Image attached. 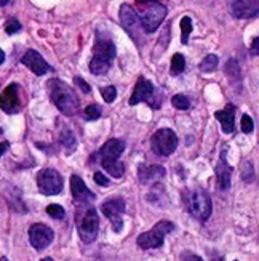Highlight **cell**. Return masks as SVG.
Instances as JSON below:
<instances>
[{"instance_id": "1", "label": "cell", "mask_w": 259, "mask_h": 261, "mask_svg": "<svg viewBox=\"0 0 259 261\" xmlns=\"http://www.w3.org/2000/svg\"><path fill=\"white\" fill-rule=\"evenodd\" d=\"M117 55L116 45L104 32H96V40L93 45V56L90 60V71L95 75H104L112 66Z\"/></svg>"}, {"instance_id": "2", "label": "cell", "mask_w": 259, "mask_h": 261, "mask_svg": "<svg viewBox=\"0 0 259 261\" xmlns=\"http://www.w3.org/2000/svg\"><path fill=\"white\" fill-rule=\"evenodd\" d=\"M48 93L53 105L60 109L61 114L71 117L78 112V98L74 93V90L60 79H50L48 81Z\"/></svg>"}, {"instance_id": "3", "label": "cell", "mask_w": 259, "mask_h": 261, "mask_svg": "<svg viewBox=\"0 0 259 261\" xmlns=\"http://www.w3.org/2000/svg\"><path fill=\"white\" fill-rule=\"evenodd\" d=\"M136 16L139 18L141 28L146 34H152L159 29L165 19L168 10L159 2H136Z\"/></svg>"}, {"instance_id": "4", "label": "cell", "mask_w": 259, "mask_h": 261, "mask_svg": "<svg viewBox=\"0 0 259 261\" xmlns=\"http://www.w3.org/2000/svg\"><path fill=\"white\" fill-rule=\"evenodd\" d=\"M184 205L187 212L192 215V217L198 221H207L211 215L213 205H211V199L207 194L205 189L202 188H192L184 191Z\"/></svg>"}, {"instance_id": "5", "label": "cell", "mask_w": 259, "mask_h": 261, "mask_svg": "<svg viewBox=\"0 0 259 261\" xmlns=\"http://www.w3.org/2000/svg\"><path fill=\"white\" fill-rule=\"evenodd\" d=\"M75 224L77 231L80 236V241L85 244H92L99 231V218H98V210L93 207H78L75 213Z\"/></svg>"}, {"instance_id": "6", "label": "cell", "mask_w": 259, "mask_h": 261, "mask_svg": "<svg viewBox=\"0 0 259 261\" xmlns=\"http://www.w3.org/2000/svg\"><path fill=\"white\" fill-rule=\"evenodd\" d=\"M128 103L130 106H136L139 103H149L152 109H159L160 105L163 103V96H157V90L154 84L148 81L146 77L139 75Z\"/></svg>"}, {"instance_id": "7", "label": "cell", "mask_w": 259, "mask_h": 261, "mask_svg": "<svg viewBox=\"0 0 259 261\" xmlns=\"http://www.w3.org/2000/svg\"><path fill=\"white\" fill-rule=\"evenodd\" d=\"M173 231H175V224L171 221L162 220L159 223H155V226L151 231L139 234V237L136 239V244H138L139 248H142V250H152V248H159V247L163 245L165 236L173 232Z\"/></svg>"}, {"instance_id": "8", "label": "cell", "mask_w": 259, "mask_h": 261, "mask_svg": "<svg viewBox=\"0 0 259 261\" xmlns=\"http://www.w3.org/2000/svg\"><path fill=\"white\" fill-rule=\"evenodd\" d=\"M151 147L157 155L168 157L178 147V136L171 128H159L151 138Z\"/></svg>"}, {"instance_id": "9", "label": "cell", "mask_w": 259, "mask_h": 261, "mask_svg": "<svg viewBox=\"0 0 259 261\" xmlns=\"http://www.w3.org/2000/svg\"><path fill=\"white\" fill-rule=\"evenodd\" d=\"M63 176L54 168H42L37 173V186L43 196H56L63 191Z\"/></svg>"}, {"instance_id": "10", "label": "cell", "mask_w": 259, "mask_h": 261, "mask_svg": "<svg viewBox=\"0 0 259 261\" xmlns=\"http://www.w3.org/2000/svg\"><path fill=\"white\" fill-rule=\"evenodd\" d=\"M120 22L134 43H138V45L142 43V28H141L139 18L134 13L133 7H130L128 4H123L120 7Z\"/></svg>"}, {"instance_id": "11", "label": "cell", "mask_w": 259, "mask_h": 261, "mask_svg": "<svg viewBox=\"0 0 259 261\" xmlns=\"http://www.w3.org/2000/svg\"><path fill=\"white\" fill-rule=\"evenodd\" d=\"M125 207H127L125 200L122 197H114L101 203V212H103V215L107 220H110L114 232H120L123 229L122 213H125Z\"/></svg>"}, {"instance_id": "12", "label": "cell", "mask_w": 259, "mask_h": 261, "mask_svg": "<svg viewBox=\"0 0 259 261\" xmlns=\"http://www.w3.org/2000/svg\"><path fill=\"white\" fill-rule=\"evenodd\" d=\"M53 239H54V232L47 224L36 223L29 228V242L39 252L47 248L53 242Z\"/></svg>"}, {"instance_id": "13", "label": "cell", "mask_w": 259, "mask_h": 261, "mask_svg": "<svg viewBox=\"0 0 259 261\" xmlns=\"http://www.w3.org/2000/svg\"><path fill=\"white\" fill-rule=\"evenodd\" d=\"M0 109L7 112V114H16V112H19L21 99H19V85L16 82L10 84L0 93Z\"/></svg>"}, {"instance_id": "14", "label": "cell", "mask_w": 259, "mask_h": 261, "mask_svg": "<svg viewBox=\"0 0 259 261\" xmlns=\"http://www.w3.org/2000/svg\"><path fill=\"white\" fill-rule=\"evenodd\" d=\"M21 63L26 67H29L36 75H45L47 72L51 71V66L43 60V56L37 50H32V48L22 55Z\"/></svg>"}, {"instance_id": "15", "label": "cell", "mask_w": 259, "mask_h": 261, "mask_svg": "<svg viewBox=\"0 0 259 261\" xmlns=\"http://www.w3.org/2000/svg\"><path fill=\"white\" fill-rule=\"evenodd\" d=\"M71 192L77 207H85V203L95 200V194L87 188L85 181L78 175L71 176Z\"/></svg>"}, {"instance_id": "16", "label": "cell", "mask_w": 259, "mask_h": 261, "mask_svg": "<svg viewBox=\"0 0 259 261\" xmlns=\"http://www.w3.org/2000/svg\"><path fill=\"white\" fill-rule=\"evenodd\" d=\"M125 151V143L119 138H110L96 152L99 161H119V157Z\"/></svg>"}, {"instance_id": "17", "label": "cell", "mask_w": 259, "mask_h": 261, "mask_svg": "<svg viewBox=\"0 0 259 261\" xmlns=\"http://www.w3.org/2000/svg\"><path fill=\"white\" fill-rule=\"evenodd\" d=\"M166 170L162 165H148V164H141L138 167V178L142 185H152L155 181H160L165 178Z\"/></svg>"}, {"instance_id": "18", "label": "cell", "mask_w": 259, "mask_h": 261, "mask_svg": "<svg viewBox=\"0 0 259 261\" xmlns=\"http://www.w3.org/2000/svg\"><path fill=\"white\" fill-rule=\"evenodd\" d=\"M216 181H218V188L221 191H226L231 188V176H232V167L227 164L226 159V151H222L219 155V161L216 164Z\"/></svg>"}, {"instance_id": "19", "label": "cell", "mask_w": 259, "mask_h": 261, "mask_svg": "<svg viewBox=\"0 0 259 261\" xmlns=\"http://www.w3.org/2000/svg\"><path fill=\"white\" fill-rule=\"evenodd\" d=\"M257 2H232L231 4V13L234 15V18L237 19H251L257 16Z\"/></svg>"}, {"instance_id": "20", "label": "cell", "mask_w": 259, "mask_h": 261, "mask_svg": "<svg viewBox=\"0 0 259 261\" xmlns=\"http://www.w3.org/2000/svg\"><path fill=\"white\" fill-rule=\"evenodd\" d=\"M216 120L221 123L224 133H232L235 130V106L232 103L226 105V108L215 112Z\"/></svg>"}, {"instance_id": "21", "label": "cell", "mask_w": 259, "mask_h": 261, "mask_svg": "<svg viewBox=\"0 0 259 261\" xmlns=\"http://www.w3.org/2000/svg\"><path fill=\"white\" fill-rule=\"evenodd\" d=\"M60 144L64 147L66 154H72L75 149H77V140L75 136L71 130L64 128L61 133H60Z\"/></svg>"}, {"instance_id": "22", "label": "cell", "mask_w": 259, "mask_h": 261, "mask_svg": "<svg viewBox=\"0 0 259 261\" xmlns=\"http://www.w3.org/2000/svg\"><path fill=\"white\" fill-rule=\"evenodd\" d=\"M99 164L107 173H110L112 178H116V179L122 178L123 172H125V167H123V164L119 161H99Z\"/></svg>"}, {"instance_id": "23", "label": "cell", "mask_w": 259, "mask_h": 261, "mask_svg": "<svg viewBox=\"0 0 259 261\" xmlns=\"http://www.w3.org/2000/svg\"><path fill=\"white\" fill-rule=\"evenodd\" d=\"M186 69V58L181 53H175L171 58V75H181Z\"/></svg>"}, {"instance_id": "24", "label": "cell", "mask_w": 259, "mask_h": 261, "mask_svg": "<svg viewBox=\"0 0 259 261\" xmlns=\"http://www.w3.org/2000/svg\"><path fill=\"white\" fill-rule=\"evenodd\" d=\"M179 26H181V43L187 45L190 39V32H192V19H190V16H183Z\"/></svg>"}, {"instance_id": "25", "label": "cell", "mask_w": 259, "mask_h": 261, "mask_svg": "<svg viewBox=\"0 0 259 261\" xmlns=\"http://www.w3.org/2000/svg\"><path fill=\"white\" fill-rule=\"evenodd\" d=\"M218 63H219V60H218L216 55H207L205 58L202 60L198 69L202 72H213L218 67Z\"/></svg>"}, {"instance_id": "26", "label": "cell", "mask_w": 259, "mask_h": 261, "mask_svg": "<svg viewBox=\"0 0 259 261\" xmlns=\"http://www.w3.org/2000/svg\"><path fill=\"white\" fill-rule=\"evenodd\" d=\"M101 114H103V108L98 106V105H90L85 108L83 111V117L85 120L88 122H93V120H98L101 117Z\"/></svg>"}, {"instance_id": "27", "label": "cell", "mask_w": 259, "mask_h": 261, "mask_svg": "<svg viewBox=\"0 0 259 261\" xmlns=\"http://www.w3.org/2000/svg\"><path fill=\"white\" fill-rule=\"evenodd\" d=\"M224 72L229 75V79H231L232 82H235L237 79L240 81V67H239V63L235 61V60H231L226 64V69H224Z\"/></svg>"}, {"instance_id": "28", "label": "cell", "mask_w": 259, "mask_h": 261, "mask_svg": "<svg viewBox=\"0 0 259 261\" xmlns=\"http://www.w3.org/2000/svg\"><path fill=\"white\" fill-rule=\"evenodd\" d=\"M45 212H47L54 220H64L66 218V210H64V207L60 205V203H50V205L45 208Z\"/></svg>"}, {"instance_id": "29", "label": "cell", "mask_w": 259, "mask_h": 261, "mask_svg": "<svg viewBox=\"0 0 259 261\" xmlns=\"http://www.w3.org/2000/svg\"><path fill=\"white\" fill-rule=\"evenodd\" d=\"M171 105H173L176 109H179V111H187V109L190 108V101H189L187 96H184V95H181V93H178V95H175V96L171 98Z\"/></svg>"}, {"instance_id": "30", "label": "cell", "mask_w": 259, "mask_h": 261, "mask_svg": "<svg viewBox=\"0 0 259 261\" xmlns=\"http://www.w3.org/2000/svg\"><path fill=\"white\" fill-rule=\"evenodd\" d=\"M101 96L106 101L107 105L114 103L116 98H117V88L114 85H107V87H103L101 88Z\"/></svg>"}, {"instance_id": "31", "label": "cell", "mask_w": 259, "mask_h": 261, "mask_svg": "<svg viewBox=\"0 0 259 261\" xmlns=\"http://www.w3.org/2000/svg\"><path fill=\"white\" fill-rule=\"evenodd\" d=\"M19 31H21V22L16 18H10L7 26H5V32L8 34V36H13V34L19 32Z\"/></svg>"}, {"instance_id": "32", "label": "cell", "mask_w": 259, "mask_h": 261, "mask_svg": "<svg viewBox=\"0 0 259 261\" xmlns=\"http://www.w3.org/2000/svg\"><path fill=\"white\" fill-rule=\"evenodd\" d=\"M240 127H242V132H243V133H251V132L254 130L253 119H251L248 114H243V116H242V122H240Z\"/></svg>"}, {"instance_id": "33", "label": "cell", "mask_w": 259, "mask_h": 261, "mask_svg": "<svg viewBox=\"0 0 259 261\" xmlns=\"http://www.w3.org/2000/svg\"><path fill=\"white\" fill-rule=\"evenodd\" d=\"M242 178H243L245 183H251V181L254 179V175H253V165H251V162H245V164H243Z\"/></svg>"}, {"instance_id": "34", "label": "cell", "mask_w": 259, "mask_h": 261, "mask_svg": "<svg viewBox=\"0 0 259 261\" xmlns=\"http://www.w3.org/2000/svg\"><path fill=\"white\" fill-rule=\"evenodd\" d=\"M168 40H170V24H168L166 28H165V39H160L159 40V47H157V51H160L162 50V53L166 50V47H168Z\"/></svg>"}, {"instance_id": "35", "label": "cell", "mask_w": 259, "mask_h": 261, "mask_svg": "<svg viewBox=\"0 0 259 261\" xmlns=\"http://www.w3.org/2000/svg\"><path fill=\"white\" fill-rule=\"evenodd\" d=\"M74 82L77 84V87L80 88L83 93H87V95H88V93H92V87L88 85V82L85 81V79H82V77H78V75H77V77L74 79Z\"/></svg>"}, {"instance_id": "36", "label": "cell", "mask_w": 259, "mask_h": 261, "mask_svg": "<svg viewBox=\"0 0 259 261\" xmlns=\"http://www.w3.org/2000/svg\"><path fill=\"white\" fill-rule=\"evenodd\" d=\"M93 179H95V183H96L98 186H103V188L109 186V181H110L104 173H101V172H96V173L93 175Z\"/></svg>"}, {"instance_id": "37", "label": "cell", "mask_w": 259, "mask_h": 261, "mask_svg": "<svg viewBox=\"0 0 259 261\" xmlns=\"http://www.w3.org/2000/svg\"><path fill=\"white\" fill-rule=\"evenodd\" d=\"M181 261H204L198 255H195V253H192V252H184L183 255H181Z\"/></svg>"}, {"instance_id": "38", "label": "cell", "mask_w": 259, "mask_h": 261, "mask_svg": "<svg viewBox=\"0 0 259 261\" xmlns=\"http://www.w3.org/2000/svg\"><path fill=\"white\" fill-rule=\"evenodd\" d=\"M8 147H10V143L8 141H2V143H0V155H4L8 151Z\"/></svg>"}, {"instance_id": "39", "label": "cell", "mask_w": 259, "mask_h": 261, "mask_svg": "<svg viewBox=\"0 0 259 261\" xmlns=\"http://www.w3.org/2000/svg\"><path fill=\"white\" fill-rule=\"evenodd\" d=\"M257 42H259V39L254 37V39H253V45H251V48H253V56H257V55H259V53H257Z\"/></svg>"}, {"instance_id": "40", "label": "cell", "mask_w": 259, "mask_h": 261, "mask_svg": "<svg viewBox=\"0 0 259 261\" xmlns=\"http://www.w3.org/2000/svg\"><path fill=\"white\" fill-rule=\"evenodd\" d=\"M5 61V53H4V50L0 48V64H2Z\"/></svg>"}, {"instance_id": "41", "label": "cell", "mask_w": 259, "mask_h": 261, "mask_svg": "<svg viewBox=\"0 0 259 261\" xmlns=\"http://www.w3.org/2000/svg\"><path fill=\"white\" fill-rule=\"evenodd\" d=\"M8 4H11L10 0H0V7H5V5H8Z\"/></svg>"}, {"instance_id": "42", "label": "cell", "mask_w": 259, "mask_h": 261, "mask_svg": "<svg viewBox=\"0 0 259 261\" xmlns=\"http://www.w3.org/2000/svg\"><path fill=\"white\" fill-rule=\"evenodd\" d=\"M40 261H53L51 258H43V259H40Z\"/></svg>"}, {"instance_id": "43", "label": "cell", "mask_w": 259, "mask_h": 261, "mask_svg": "<svg viewBox=\"0 0 259 261\" xmlns=\"http://www.w3.org/2000/svg\"><path fill=\"white\" fill-rule=\"evenodd\" d=\"M0 261H8V258H5V256H2V258H0Z\"/></svg>"}, {"instance_id": "44", "label": "cell", "mask_w": 259, "mask_h": 261, "mask_svg": "<svg viewBox=\"0 0 259 261\" xmlns=\"http://www.w3.org/2000/svg\"><path fill=\"white\" fill-rule=\"evenodd\" d=\"M0 133H2V130H0Z\"/></svg>"}]
</instances>
